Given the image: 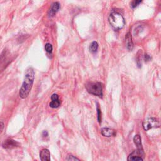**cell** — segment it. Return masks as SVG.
<instances>
[{"instance_id": "8fae6325", "label": "cell", "mask_w": 161, "mask_h": 161, "mask_svg": "<svg viewBox=\"0 0 161 161\" xmlns=\"http://www.w3.org/2000/svg\"><path fill=\"white\" fill-rule=\"evenodd\" d=\"M125 40H126V48L128 49V50H130V51H132V50L133 49L134 46H133V43L132 41V38L130 32H129L128 33H127L125 37Z\"/></svg>"}, {"instance_id": "9a60e30c", "label": "cell", "mask_w": 161, "mask_h": 161, "mask_svg": "<svg viewBox=\"0 0 161 161\" xmlns=\"http://www.w3.org/2000/svg\"><path fill=\"white\" fill-rule=\"evenodd\" d=\"M45 49L47 52H48V53H52V50H53L52 45L51 44H49V43H47V44H46V45L45 46Z\"/></svg>"}, {"instance_id": "7c38bea8", "label": "cell", "mask_w": 161, "mask_h": 161, "mask_svg": "<svg viewBox=\"0 0 161 161\" xmlns=\"http://www.w3.org/2000/svg\"><path fill=\"white\" fill-rule=\"evenodd\" d=\"M133 142L135 145L137 146V149L139 150H143L142 145V140L140 135H135V137H133Z\"/></svg>"}, {"instance_id": "4fadbf2b", "label": "cell", "mask_w": 161, "mask_h": 161, "mask_svg": "<svg viewBox=\"0 0 161 161\" xmlns=\"http://www.w3.org/2000/svg\"><path fill=\"white\" fill-rule=\"evenodd\" d=\"M98 49V44L97 42L95 41L92 42V43L90 44L89 47L90 52H91L92 54L96 53L97 52Z\"/></svg>"}, {"instance_id": "277c9868", "label": "cell", "mask_w": 161, "mask_h": 161, "mask_svg": "<svg viewBox=\"0 0 161 161\" xmlns=\"http://www.w3.org/2000/svg\"><path fill=\"white\" fill-rule=\"evenodd\" d=\"M159 127H160V122L156 118H149L143 122V128L146 131Z\"/></svg>"}, {"instance_id": "5bb4252c", "label": "cell", "mask_w": 161, "mask_h": 161, "mask_svg": "<svg viewBox=\"0 0 161 161\" xmlns=\"http://www.w3.org/2000/svg\"><path fill=\"white\" fill-rule=\"evenodd\" d=\"M97 106H96V110H97V113H98V121L99 124L101 123V108L99 107V103H96Z\"/></svg>"}, {"instance_id": "ac0fdd59", "label": "cell", "mask_w": 161, "mask_h": 161, "mask_svg": "<svg viewBox=\"0 0 161 161\" xmlns=\"http://www.w3.org/2000/svg\"><path fill=\"white\" fill-rule=\"evenodd\" d=\"M4 127H5V125L2 122H0V134H1L4 129Z\"/></svg>"}, {"instance_id": "7a4b0ae2", "label": "cell", "mask_w": 161, "mask_h": 161, "mask_svg": "<svg viewBox=\"0 0 161 161\" xmlns=\"http://www.w3.org/2000/svg\"><path fill=\"white\" fill-rule=\"evenodd\" d=\"M109 22L112 27L115 30L122 29L125 24L123 16L118 12H112L109 16Z\"/></svg>"}, {"instance_id": "52a82bcc", "label": "cell", "mask_w": 161, "mask_h": 161, "mask_svg": "<svg viewBox=\"0 0 161 161\" xmlns=\"http://www.w3.org/2000/svg\"><path fill=\"white\" fill-rule=\"evenodd\" d=\"M51 102L50 103L49 106L52 108H57L60 106L61 102L59 99V96L57 94H53L51 96Z\"/></svg>"}, {"instance_id": "30bf717a", "label": "cell", "mask_w": 161, "mask_h": 161, "mask_svg": "<svg viewBox=\"0 0 161 161\" xmlns=\"http://www.w3.org/2000/svg\"><path fill=\"white\" fill-rule=\"evenodd\" d=\"M40 158L42 161H49L50 160V154L48 149H42L40 153Z\"/></svg>"}, {"instance_id": "5b68a950", "label": "cell", "mask_w": 161, "mask_h": 161, "mask_svg": "<svg viewBox=\"0 0 161 161\" xmlns=\"http://www.w3.org/2000/svg\"><path fill=\"white\" fill-rule=\"evenodd\" d=\"M144 159V152L143 150H136L133 151V152L129 155L127 160H143Z\"/></svg>"}, {"instance_id": "8992f818", "label": "cell", "mask_w": 161, "mask_h": 161, "mask_svg": "<svg viewBox=\"0 0 161 161\" xmlns=\"http://www.w3.org/2000/svg\"><path fill=\"white\" fill-rule=\"evenodd\" d=\"M2 146L6 149H12L15 147L20 146V143L12 139H7L4 141L2 144Z\"/></svg>"}, {"instance_id": "2e32d148", "label": "cell", "mask_w": 161, "mask_h": 161, "mask_svg": "<svg viewBox=\"0 0 161 161\" xmlns=\"http://www.w3.org/2000/svg\"><path fill=\"white\" fill-rule=\"evenodd\" d=\"M142 0H133L132 4H131V6L134 8H136L137 6H139L140 3L142 2Z\"/></svg>"}, {"instance_id": "e0dca14e", "label": "cell", "mask_w": 161, "mask_h": 161, "mask_svg": "<svg viewBox=\"0 0 161 161\" xmlns=\"http://www.w3.org/2000/svg\"><path fill=\"white\" fill-rule=\"evenodd\" d=\"M66 160H79V159L77 157H75V156H72V155H69L67 156V157L66 158Z\"/></svg>"}, {"instance_id": "ffe728a7", "label": "cell", "mask_w": 161, "mask_h": 161, "mask_svg": "<svg viewBox=\"0 0 161 161\" xmlns=\"http://www.w3.org/2000/svg\"><path fill=\"white\" fill-rule=\"evenodd\" d=\"M43 136L44 137H47L48 136V133L47 131H44L43 132Z\"/></svg>"}, {"instance_id": "6da1fadb", "label": "cell", "mask_w": 161, "mask_h": 161, "mask_svg": "<svg viewBox=\"0 0 161 161\" xmlns=\"http://www.w3.org/2000/svg\"><path fill=\"white\" fill-rule=\"evenodd\" d=\"M35 79V71L32 67L26 71L25 74L24 81L20 89L19 95L22 99L27 98L32 88Z\"/></svg>"}, {"instance_id": "d6986e66", "label": "cell", "mask_w": 161, "mask_h": 161, "mask_svg": "<svg viewBox=\"0 0 161 161\" xmlns=\"http://www.w3.org/2000/svg\"><path fill=\"white\" fill-rule=\"evenodd\" d=\"M144 59H145V61L146 62H147V61H149L150 60L151 57H150V55H149L147 54H146L145 56H144Z\"/></svg>"}, {"instance_id": "3957f363", "label": "cell", "mask_w": 161, "mask_h": 161, "mask_svg": "<svg viewBox=\"0 0 161 161\" xmlns=\"http://www.w3.org/2000/svg\"><path fill=\"white\" fill-rule=\"evenodd\" d=\"M85 88L90 94L99 98L103 97V88L100 82H88L85 84Z\"/></svg>"}, {"instance_id": "ba28073f", "label": "cell", "mask_w": 161, "mask_h": 161, "mask_svg": "<svg viewBox=\"0 0 161 161\" xmlns=\"http://www.w3.org/2000/svg\"><path fill=\"white\" fill-rule=\"evenodd\" d=\"M101 133L106 137H111L116 136V131L113 129L109 128H103L101 130Z\"/></svg>"}, {"instance_id": "9c48e42d", "label": "cell", "mask_w": 161, "mask_h": 161, "mask_svg": "<svg viewBox=\"0 0 161 161\" xmlns=\"http://www.w3.org/2000/svg\"><path fill=\"white\" fill-rule=\"evenodd\" d=\"M60 7H61L60 4H59L58 2H55L53 3L51 8H50V10L48 13V15L49 17H52V16H54L57 13V12L59 10V9H60Z\"/></svg>"}]
</instances>
